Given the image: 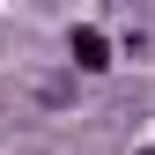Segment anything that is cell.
<instances>
[{
    "label": "cell",
    "instance_id": "obj_1",
    "mask_svg": "<svg viewBox=\"0 0 155 155\" xmlns=\"http://www.w3.org/2000/svg\"><path fill=\"white\" fill-rule=\"evenodd\" d=\"M74 59H81L89 74L104 67V59H111V45H104V30H74Z\"/></svg>",
    "mask_w": 155,
    "mask_h": 155
}]
</instances>
